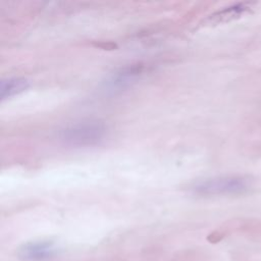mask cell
<instances>
[{
    "instance_id": "1",
    "label": "cell",
    "mask_w": 261,
    "mask_h": 261,
    "mask_svg": "<svg viewBox=\"0 0 261 261\" xmlns=\"http://www.w3.org/2000/svg\"><path fill=\"white\" fill-rule=\"evenodd\" d=\"M252 186V179L243 174H226L195 181L190 186V192L201 197L234 196L247 193Z\"/></svg>"
},
{
    "instance_id": "2",
    "label": "cell",
    "mask_w": 261,
    "mask_h": 261,
    "mask_svg": "<svg viewBox=\"0 0 261 261\" xmlns=\"http://www.w3.org/2000/svg\"><path fill=\"white\" fill-rule=\"evenodd\" d=\"M108 133L107 125L99 120H84L63 126L57 133L59 141L69 147H94L100 145Z\"/></svg>"
},
{
    "instance_id": "3",
    "label": "cell",
    "mask_w": 261,
    "mask_h": 261,
    "mask_svg": "<svg viewBox=\"0 0 261 261\" xmlns=\"http://www.w3.org/2000/svg\"><path fill=\"white\" fill-rule=\"evenodd\" d=\"M144 69L145 65L141 62L124 65L107 77L104 82V89L111 93L125 90L142 75Z\"/></svg>"
},
{
    "instance_id": "4",
    "label": "cell",
    "mask_w": 261,
    "mask_h": 261,
    "mask_svg": "<svg viewBox=\"0 0 261 261\" xmlns=\"http://www.w3.org/2000/svg\"><path fill=\"white\" fill-rule=\"evenodd\" d=\"M59 248L53 241H32L22 244L17 250V257L22 261H48L55 258Z\"/></svg>"
},
{
    "instance_id": "5",
    "label": "cell",
    "mask_w": 261,
    "mask_h": 261,
    "mask_svg": "<svg viewBox=\"0 0 261 261\" xmlns=\"http://www.w3.org/2000/svg\"><path fill=\"white\" fill-rule=\"evenodd\" d=\"M30 81L21 76L6 77L0 82V99L3 101L24 92L30 87Z\"/></svg>"
},
{
    "instance_id": "6",
    "label": "cell",
    "mask_w": 261,
    "mask_h": 261,
    "mask_svg": "<svg viewBox=\"0 0 261 261\" xmlns=\"http://www.w3.org/2000/svg\"><path fill=\"white\" fill-rule=\"evenodd\" d=\"M250 5L241 3V4H237L230 7H227L221 11H218L216 13H214L213 15H211L209 17V20L213 21V22H221V21H226L229 20L231 18H234L239 15H242L246 10H248Z\"/></svg>"
}]
</instances>
